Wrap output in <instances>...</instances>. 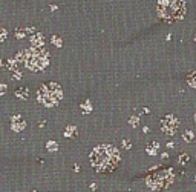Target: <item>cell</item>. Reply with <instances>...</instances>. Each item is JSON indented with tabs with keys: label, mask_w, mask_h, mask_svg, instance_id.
<instances>
[{
	"label": "cell",
	"mask_w": 196,
	"mask_h": 192,
	"mask_svg": "<svg viewBox=\"0 0 196 192\" xmlns=\"http://www.w3.org/2000/svg\"><path fill=\"white\" fill-rule=\"evenodd\" d=\"M119 162L121 158H119L118 151L110 145L98 146L91 152V163L95 168V171L100 174L112 172L113 169L118 168Z\"/></svg>",
	"instance_id": "6da1fadb"
},
{
	"label": "cell",
	"mask_w": 196,
	"mask_h": 192,
	"mask_svg": "<svg viewBox=\"0 0 196 192\" xmlns=\"http://www.w3.org/2000/svg\"><path fill=\"white\" fill-rule=\"evenodd\" d=\"M184 11V3L182 0H159L158 3V12L161 17L166 19H176Z\"/></svg>",
	"instance_id": "7a4b0ae2"
},
{
	"label": "cell",
	"mask_w": 196,
	"mask_h": 192,
	"mask_svg": "<svg viewBox=\"0 0 196 192\" xmlns=\"http://www.w3.org/2000/svg\"><path fill=\"white\" fill-rule=\"evenodd\" d=\"M164 132H167V134H173L175 132V129H176V122L173 120V117H167L166 118V123H164Z\"/></svg>",
	"instance_id": "3957f363"
}]
</instances>
